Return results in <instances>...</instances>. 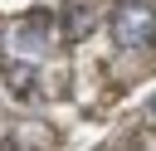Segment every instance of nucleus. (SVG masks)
<instances>
[{
	"instance_id": "obj_1",
	"label": "nucleus",
	"mask_w": 156,
	"mask_h": 151,
	"mask_svg": "<svg viewBox=\"0 0 156 151\" xmlns=\"http://www.w3.org/2000/svg\"><path fill=\"white\" fill-rule=\"evenodd\" d=\"M107 29H112V44H117V49L141 54V49L156 44V10H151L146 0H122V5L112 10Z\"/></svg>"
},
{
	"instance_id": "obj_2",
	"label": "nucleus",
	"mask_w": 156,
	"mask_h": 151,
	"mask_svg": "<svg viewBox=\"0 0 156 151\" xmlns=\"http://www.w3.org/2000/svg\"><path fill=\"white\" fill-rule=\"evenodd\" d=\"M5 88H10L15 102H34V97H39V68H29V63H10V68H5Z\"/></svg>"
},
{
	"instance_id": "obj_3",
	"label": "nucleus",
	"mask_w": 156,
	"mask_h": 151,
	"mask_svg": "<svg viewBox=\"0 0 156 151\" xmlns=\"http://www.w3.org/2000/svg\"><path fill=\"white\" fill-rule=\"evenodd\" d=\"M98 29V15L88 10V5H68V15H63V34L68 39H88Z\"/></svg>"
},
{
	"instance_id": "obj_4",
	"label": "nucleus",
	"mask_w": 156,
	"mask_h": 151,
	"mask_svg": "<svg viewBox=\"0 0 156 151\" xmlns=\"http://www.w3.org/2000/svg\"><path fill=\"white\" fill-rule=\"evenodd\" d=\"M146 117H151V127H156V97H151V102H146Z\"/></svg>"
}]
</instances>
